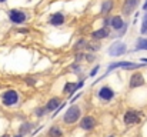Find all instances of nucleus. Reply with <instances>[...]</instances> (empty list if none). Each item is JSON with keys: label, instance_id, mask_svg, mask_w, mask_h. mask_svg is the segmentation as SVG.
Listing matches in <instances>:
<instances>
[{"label": "nucleus", "instance_id": "39448f33", "mask_svg": "<svg viewBox=\"0 0 147 137\" xmlns=\"http://www.w3.org/2000/svg\"><path fill=\"white\" fill-rule=\"evenodd\" d=\"M126 53H127V46L121 42H114L109 47V54L113 57H119V56H123Z\"/></svg>", "mask_w": 147, "mask_h": 137}, {"label": "nucleus", "instance_id": "b1692460", "mask_svg": "<svg viewBox=\"0 0 147 137\" xmlns=\"http://www.w3.org/2000/svg\"><path fill=\"white\" fill-rule=\"evenodd\" d=\"M110 20H111V17H106V19L103 20V27H107V26H110Z\"/></svg>", "mask_w": 147, "mask_h": 137}, {"label": "nucleus", "instance_id": "7c9ffc66", "mask_svg": "<svg viewBox=\"0 0 147 137\" xmlns=\"http://www.w3.org/2000/svg\"><path fill=\"white\" fill-rule=\"evenodd\" d=\"M1 137H10V134H7V133H6V134H3Z\"/></svg>", "mask_w": 147, "mask_h": 137}, {"label": "nucleus", "instance_id": "6e6552de", "mask_svg": "<svg viewBox=\"0 0 147 137\" xmlns=\"http://www.w3.org/2000/svg\"><path fill=\"white\" fill-rule=\"evenodd\" d=\"M83 86H84V80H80L79 83L67 82V83L64 84V87H63V93H64V94H67L69 97H71L76 91L79 90V89H82Z\"/></svg>", "mask_w": 147, "mask_h": 137}, {"label": "nucleus", "instance_id": "c85d7f7f", "mask_svg": "<svg viewBox=\"0 0 147 137\" xmlns=\"http://www.w3.org/2000/svg\"><path fill=\"white\" fill-rule=\"evenodd\" d=\"M13 137H24V136H23V134H20V133H19V134H16V136H13Z\"/></svg>", "mask_w": 147, "mask_h": 137}, {"label": "nucleus", "instance_id": "1a4fd4ad", "mask_svg": "<svg viewBox=\"0 0 147 137\" xmlns=\"http://www.w3.org/2000/svg\"><path fill=\"white\" fill-rule=\"evenodd\" d=\"M9 17H10V22L14 23V24H22L24 20H26V14L17 9H11L9 11Z\"/></svg>", "mask_w": 147, "mask_h": 137}, {"label": "nucleus", "instance_id": "f8f14e48", "mask_svg": "<svg viewBox=\"0 0 147 137\" xmlns=\"http://www.w3.org/2000/svg\"><path fill=\"white\" fill-rule=\"evenodd\" d=\"M124 24H126V22L121 19V16H113L111 20H110V26H111L116 32H120V30L124 27Z\"/></svg>", "mask_w": 147, "mask_h": 137}, {"label": "nucleus", "instance_id": "f257e3e1", "mask_svg": "<svg viewBox=\"0 0 147 137\" xmlns=\"http://www.w3.org/2000/svg\"><path fill=\"white\" fill-rule=\"evenodd\" d=\"M82 117V109L77 104H71L70 107H67V110L63 114V121L66 124H74L76 121H79Z\"/></svg>", "mask_w": 147, "mask_h": 137}, {"label": "nucleus", "instance_id": "f3484780", "mask_svg": "<svg viewBox=\"0 0 147 137\" xmlns=\"http://www.w3.org/2000/svg\"><path fill=\"white\" fill-rule=\"evenodd\" d=\"M111 9H113V1L111 0H104L103 4H101V14L107 16L111 11Z\"/></svg>", "mask_w": 147, "mask_h": 137}, {"label": "nucleus", "instance_id": "0eeeda50", "mask_svg": "<svg viewBox=\"0 0 147 137\" xmlns=\"http://www.w3.org/2000/svg\"><path fill=\"white\" fill-rule=\"evenodd\" d=\"M96 124H97V121H96V119H94L93 116H84V117H82L80 121H79V127H80L82 130H84V132L93 130V129L96 127Z\"/></svg>", "mask_w": 147, "mask_h": 137}, {"label": "nucleus", "instance_id": "4be33fe9", "mask_svg": "<svg viewBox=\"0 0 147 137\" xmlns=\"http://www.w3.org/2000/svg\"><path fill=\"white\" fill-rule=\"evenodd\" d=\"M76 49H83V47H87V42L84 40V39H82V40H79L77 43H76V46H74Z\"/></svg>", "mask_w": 147, "mask_h": 137}, {"label": "nucleus", "instance_id": "cd10ccee", "mask_svg": "<svg viewBox=\"0 0 147 137\" xmlns=\"http://www.w3.org/2000/svg\"><path fill=\"white\" fill-rule=\"evenodd\" d=\"M143 10H144V11H147V1L144 3V6H143Z\"/></svg>", "mask_w": 147, "mask_h": 137}, {"label": "nucleus", "instance_id": "393cba45", "mask_svg": "<svg viewBox=\"0 0 147 137\" xmlns=\"http://www.w3.org/2000/svg\"><path fill=\"white\" fill-rule=\"evenodd\" d=\"M86 57H87L86 60H87L89 63H92V61H94V60H96V56H94V54H87Z\"/></svg>", "mask_w": 147, "mask_h": 137}, {"label": "nucleus", "instance_id": "a211bd4d", "mask_svg": "<svg viewBox=\"0 0 147 137\" xmlns=\"http://www.w3.org/2000/svg\"><path fill=\"white\" fill-rule=\"evenodd\" d=\"M47 134H49V137H63V130L59 126H51Z\"/></svg>", "mask_w": 147, "mask_h": 137}, {"label": "nucleus", "instance_id": "473e14b6", "mask_svg": "<svg viewBox=\"0 0 147 137\" xmlns=\"http://www.w3.org/2000/svg\"><path fill=\"white\" fill-rule=\"evenodd\" d=\"M109 137H116V136H109Z\"/></svg>", "mask_w": 147, "mask_h": 137}, {"label": "nucleus", "instance_id": "f03ea898", "mask_svg": "<svg viewBox=\"0 0 147 137\" xmlns=\"http://www.w3.org/2000/svg\"><path fill=\"white\" fill-rule=\"evenodd\" d=\"M0 100H1V104H3L4 107L16 106V104L19 103V93L14 90V89H9V90L1 93Z\"/></svg>", "mask_w": 147, "mask_h": 137}, {"label": "nucleus", "instance_id": "c756f323", "mask_svg": "<svg viewBox=\"0 0 147 137\" xmlns=\"http://www.w3.org/2000/svg\"><path fill=\"white\" fill-rule=\"evenodd\" d=\"M142 61H143V63H147V59L146 57H143V59H142Z\"/></svg>", "mask_w": 147, "mask_h": 137}, {"label": "nucleus", "instance_id": "9b49d317", "mask_svg": "<svg viewBox=\"0 0 147 137\" xmlns=\"http://www.w3.org/2000/svg\"><path fill=\"white\" fill-rule=\"evenodd\" d=\"M139 4V0H124L123 3V7H121V11L123 14L126 16H130L133 13V10L136 9V6Z\"/></svg>", "mask_w": 147, "mask_h": 137}, {"label": "nucleus", "instance_id": "bb28decb", "mask_svg": "<svg viewBox=\"0 0 147 137\" xmlns=\"http://www.w3.org/2000/svg\"><path fill=\"white\" fill-rule=\"evenodd\" d=\"M87 49H89V50H93V51H96V50H98V46H96V45H89V43H87Z\"/></svg>", "mask_w": 147, "mask_h": 137}, {"label": "nucleus", "instance_id": "5701e85b", "mask_svg": "<svg viewBox=\"0 0 147 137\" xmlns=\"http://www.w3.org/2000/svg\"><path fill=\"white\" fill-rule=\"evenodd\" d=\"M98 70H100V66H94V67H93V70L90 72V76H92V77H94V76L98 73Z\"/></svg>", "mask_w": 147, "mask_h": 137}, {"label": "nucleus", "instance_id": "9d476101", "mask_svg": "<svg viewBox=\"0 0 147 137\" xmlns=\"http://www.w3.org/2000/svg\"><path fill=\"white\" fill-rule=\"evenodd\" d=\"M144 84V77L142 73H134L131 77H130V89H137V87H142Z\"/></svg>", "mask_w": 147, "mask_h": 137}, {"label": "nucleus", "instance_id": "20e7f679", "mask_svg": "<svg viewBox=\"0 0 147 137\" xmlns=\"http://www.w3.org/2000/svg\"><path fill=\"white\" fill-rule=\"evenodd\" d=\"M140 114H142V113H139V111H136V110H127V111L124 113V116H123L124 124H126V126H133V124L140 123V120H142Z\"/></svg>", "mask_w": 147, "mask_h": 137}, {"label": "nucleus", "instance_id": "ddd939ff", "mask_svg": "<svg viewBox=\"0 0 147 137\" xmlns=\"http://www.w3.org/2000/svg\"><path fill=\"white\" fill-rule=\"evenodd\" d=\"M49 23L51 26H61L64 23V14L57 11V13H53L49 19Z\"/></svg>", "mask_w": 147, "mask_h": 137}, {"label": "nucleus", "instance_id": "a878e982", "mask_svg": "<svg viewBox=\"0 0 147 137\" xmlns=\"http://www.w3.org/2000/svg\"><path fill=\"white\" fill-rule=\"evenodd\" d=\"M36 82H37V80H34V79H30V77H27V79H26V83H27V84H30V86L36 84Z\"/></svg>", "mask_w": 147, "mask_h": 137}, {"label": "nucleus", "instance_id": "6ab92c4d", "mask_svg": "<svg viewBox=\"0 0 147 137\" xmlns=\"http://www.w3.org/2000/svg\"><path fill=\"white\" fill-rule=\"evenodd\" d=\"M136 50H147V39L140 37L136 43Z\"/></svg>", "mask_w": 147, "mask_h": 137}, {"label": "nucleus", "instance_id": "aec40b11", "mask_svg": "<svg viewBox=\"0 0 147 137\" xmlns=\"http://www.w3.org/2000/svg\"><path fill=\"white\" fill-rule=\"evenodd\" d=\"M47 113H49V110L46 109V106H43V107H37V109L34 110L36 117H43V116H46Z\"/></svg>", "mask_w": 147, "mask_h": 137}, {"label": "nucleus", "instance_id": "4468645a", "mask_svg": "<svg viewBox=\"0 0 147 137\" xmlns=\"http://www.w3.org/2000/svg\"><path fill=\"white\" fill-rule=\"evenodd\" d=\"M109 36H110V32H109V29H107V27H101V29H98V30H94V32L92 33V39H94V40L107 39Z\"/></svg>", "mask_w": 147, "mask_h": 137}, {"label": "nucleus", "instance_id": "423d86ee", "mask_svg": "<svg viewBox=\"0 0 147 137\" xmlns=\"http://www.w3.org/2000/svg\"><path fill=\"white\" fill-rule=\"evenodd\" d=\"M97 96L101 101H106V103H107V101H111V100L114 99L116 93H114V90H113L110 86H101L97 91Z\"/></svg>", "mask_w": 147, "mask_h": 137}, {"label": "nucleus", "instance_id": "2f4dec72", "mask_svg": "<svg viewBox=\"0 0 147 137\" xmlns=\"http://www.w3.org/2000/svg\"><path fill=\"white\" fill-rule=\"evenodd\" d=\"M4 1H6V0H0V3H4Z\"/></svg>", "mask_w": 147, "mask_h": 137}, {"label": "nucleus", "instance_id": "2eb2a0df", "mask_svg": "<svg viewBox=\"0 0 147 137\" xmlns=\"http://www.w3.org/2000/svg\"><path fill=\"white\" fill-rule=\"evenodd\" d=\"M60 106H61V100L59 97H51L49 101L46 103V109L49 110V113L50 111H56Z\"/></svg>", "mask_w": 147, "mask_h": 137}, {"label": "nucleus", "instance_id": "412c9836", "mask_svg": "<svg viewBox=\"0 0 147 137\" xmlns=\"http://www.w3.org/2000/svg\"><path fill=\"white\" fill-rule=\"evenodd\" d=\"M142 34H147V13L143 16V23H142Z\"/></svg>", "mask_w": 147, "mask_h": 137}, {"label": "nucleus", "instance_id": "dca6fc26", "mask_svg": "<svg viewBox=\"0 0 147 137\" xmlns=\"http://www.w3.org/2000/svg\"><path fill=\"white\" fill-rule=\"evenodd\" d=\"M33 129H34V124H33V123H30V121H26V123H22V124H20L19 133H20V134H23V136H26V134H29Z\"/></svg>", "mask_w": 147, "mask_h": 137}, {"label": "nucleus", "instance_id": "7ed1b4c3", "mask_svg": "<svg viewBox=\"0 0 147 137\" xmlns=\"http://www.w3.org/2000/svg\"><path fill=\"white\" fill-rule=\"evenodd\" d=\"M142 64L139 63H133V61H114V63H110L109 67H107V73L104 76H107L110 72L116 70V69H126V70H133V69H140ZM103 76V77H104Z\"/></svg>", "mask_w": 147, "mask_h": 137}]
</instances>
